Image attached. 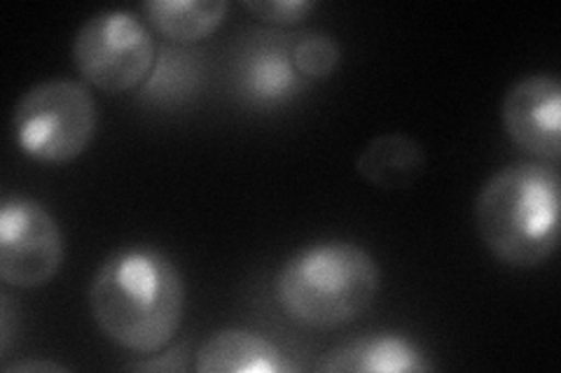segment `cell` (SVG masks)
Returning <instances> with one entry per match:
<instances>
[{
    "instance_id": "7",
    "label": "cell",
    "mask_w": 561,
    "mask_h": 373,
    "mask_svg": "<svg viewBox=\"0 0 561 373\" xmlns=\"http://www.w3.org/2000/svg\"><path fill=\"white\" fill-rule=\"evenodd\" d=\"M293 63V40L272 31L243 38L232 59L237 98L255 110L286 108L307 89Z\"/></svg>"
},
{
    "instance_id": "4",
    "label": "cell",
    "mask_w": 561,
    "mask_h": 373,
    "mask_svg": "<svg viewBox=\"0 0 561 373\" xmlns=\"http://www.w3.org/2000/svg\"><path fill=\"white\" fill-rule=\"evenodd\" d=\"M99 131V105L90 86L55 78L33 84L14 105L12 138L33 162L66 166L80 159Z\"/></svg>"
},
{
    "instance_id": "14",
    "label": "cell",
    "mask_w": 561,
    "mask_h": 373,
    "mask_svg": "<svg viewBox=\"0 0 561 373\" xmlns=\"http://www.w3.org/2000/svg\"><path fill=\"white\" fill-rule=\"evenodd\" d=\"M293 63L307 82H325L342 63L340 43L328 33H307L293 40Z\"/></svg>"
},
{
    "instance_id": "3",
    "label": "cell",
    "mask_w": 561,
    "mask_h": 373,
    "mask_svg": "<svg viewBox=\"0 0 561 373\" xmlns=\"http://www.w3.org/2000/svg\"><path fill=\"white\" fill-rule=\"evenodd\" d=\"M381 269L363 245L321 241L295 253L274 278V299L290 323L305 329H340L370 311Z\"/></svg>"
},
{
    "instance_id": "5",
    "label": "cell",
    "mask_w": 561,
    "mask_h": 373,
    "mask_svg": "<svg viewBox=\"0 0 561 373\" xmlns=\"http://www.w3.org/2000/svg\"><path fill=\"white\" fill-rule=\"evenodd\" d=\"M157 45L146 20L127 10H103L87 20L73 40V66L87 86L129 94L150 75Z\"/></svg>"
},
{
    "instance_id": "13",
    "label": "cell",
    "mask_w": 561,
    "mask_h": 373,
    "mask_svg": "<svg viewBox=\"0 0 561 373\" xmlns=\"http://www.w3.org/2000/svg\"><path fill=\"white\" fill-rule=\"evenodd\" d=\"M140 12L169 43L192 47L225 24L230 3L225 0H150L140 5Z\"/></svg>"
},
{
    "instance_id": "9",
    "label": "cell",
    "mask_w": 561,
    "mask_h": 373,
    "mask_svg": "<svg viewBox=\"0 0 561 373\" xmlns=\"http://www.w3.org/2000/svg\"><path fill=\"white\" fill-rule=\"evenodd\" d=\"M197 373H295L302 371L286 350L249 329H220L195 352Z\"/></svg>"
},
{
    "instance_id": "11",
    "label": "cell",
    "mask_w": 561,
    "mask_h": 373,
    "mask_svg": "<svg viewBox=\"0 0 561 373\" xmlns=\"http://www.w3.org/2000/svg\"><path fill=\"white\" fill-rule=\"evenodd\" d=\"M206 84V61L202 51L185 45L157 49L150 75L138 86L136 101L146 108L173 110L195 101Z\"/></svg>"
},
{
    "instance_id": "10",
    "label": "cell",
    "mask_w": 561,
    "mask_h": 373,
    "mask_svg": "<svg viewBox=\"0 0 561 373\" xmlns=\"http://www.w3.org/2000/svg\"><path fill=\"white\" fill-rule=\"evenodd\" d=\"M316 369L323 373H426L433 364L408 336L386 331L332 348Z\"/></svg>"
},
{
    "instance_id": "17",
    "label": "cell",
    "mask_w": 561,
    "mask_h": 373,
    "mask_svg": "<svg viewBox=\"0 0 561 373\" xmlns=\"http://www.w3.org/2000/svg\"><path fill=\"white\" fill-rule=\"evenodd\" d=\"M5 371H47V373H57V371H61V373H66L68 371V366H64V364H59V362H51V360H24V362H16V364H5L3 366Z\"/></svg>"
},
{
    "instance_id": "15",
    "label": "cell",
    "mask_w": 561,
    "mask_h": 373,
    "mask_svg": "<svg viewBox=\"0 0 561 373\" xmlns=\"http://www.w3.org/2000/svg\"><path fill=\"white\" fill-rule=\"evenodd\" d=\"M245 12L270 26H297L316 10L313 0H249Z\"/></svg>"
},
{
    "instance_id": "6",
    "label": "cell",
    "mask_w": 561,
    "mask_h": 373,
    "mask_svg": "<svg viewBox=\"0 0 561 373\" xmlns=\"http://www.w3.org/2000/svg\"><path fill=\"white\" fill-rule=\"evenodd\" d=\"M66 257L57 218L35 199L8 197L0 208V278L14 290H38L61 271Z\"/></svg>"
},
{
    "instance_id": "1",
    "label": "cell",
    "mask_w": 561,
    "mask_h": 373,
    "mask_svg": "<svg viewBox=\"0 0 561 373\" xmlns=\"http://www.w3.org/2000/svg\"><path fill=\"white\" fill-rule=\"evenodd\" d=\"M99 331L122 350L154 354L171 346L185 315V280L154 247H125L103 259L90 285Z\"/></svg>"
},
{
    "instance_id": "16",
    "label": "cell",
    "mask_w": 561,
    "mask_h": 373,
    "mask_svg": "<svg viewBox=\"0 0 561 373\" xmlns=\"http://www.w3.org/2000/svg\"><path fill=\"white\" fill-rule=\"evenodd\" d=\"M190 350L187 343H181L171 348L169 352H154L157 358H148V360H140V362H131L127 364V369L131 371H164V373H173V371H185L187 362H185V352Z\"/></svg>"
},
{
    "instance_id": "12",
    "label": "cell",
    "mask_w": 561,
    "mask_h": 373,
    "mask_svg": "<svg viewBox=\"0 0 561 373\" xmlns=\"http://www.w3.org/2000/svg\"><path fill=\"white\" fill-rule=\"evenodd\" d=\"M424 168L426 152L408 133L375 136L356 159V173L379 189H408Z\"/></svg>"
},
{
    "instance_id": "2",
    "label": "cell",
    "mask_w": 561,
    "mask_h": 373,
    "mask_svg": "<svg viewBox=\"0 0 561 373\" xmlns=\"http://www.w3.org/2000/svg\"><path fill=\"white\" fill-rule=\"evenodd\" d=\"M561 177L542 162L496 171L476 199V229L486 250L513 269H538L559 247Z\"/></svg>"
},
{
    "instance_id": "8",
    "label": "cell",
    "mask_w": 561,
    "mask_h": 373,
    "mask_svg": "<svg viewBox=\"0 0 561 373\" xmlns=\"http://www.w3.org/2000/svg\"><path fill=\"white\" fill-rule=\"evenodd\" d=\"M501 124L513 143L552 166L561 159V84L554 75H526L501 101Z\"/></svg>"
}]
</instances>
